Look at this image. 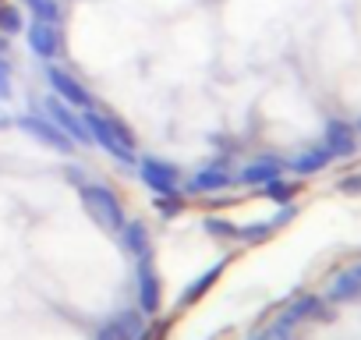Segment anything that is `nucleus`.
<instances>
[{
  "label": "nucleus",
  "instance_id": "obj_1",
  "mask_svg": "<svg viewBox=\"0 0 361 340\" xmlns=\"http://www.w3.org/2000/svg\"><path fill=\"white\" fill-rule=\"evenodd\" d=\"M82 121L92 135V145H99L106 156H114L117 163H135L138 159V142L131 135V128L121 121V117H110V114H99L96 107L82 110Z\"/></svg>",
  "mask_w": 361,
  "mask_h": 340
},
{
  "label": "nucleus",
  "instance_id": "obj_2",
  "mask_svg": "<svg viewBox=\"0 0 361 340\" xmlns=\"http://www.w3.org/2000/svg\"><path fill=\"white\" fill-rule=\"evenodd\" d=\"M78 199H82L85 213H89L106 234H121V227L128 224L124 206H121V199H117L114 188H106V185H92V181H82V185H78Z\"/></svg>",
  "mask_w": 361,
  "mask_h": 340
},
{
  "label": "nucleus",
  "instance_id": "obj_3",
  "mask_svg": "<svg viewBox=\"0 0 361 340\" xmlns=\"http://www.w3.org/2000/svg\"><path fill=\"white\" fill-rule=\"evenodd\" d=\"M15 128H22L29 138H36L43 149H50V152H61V156H71L75 152V142L47 117V114H22V117H15Z\"/></svg>",
  "mask_w": 361,
  "mask_h": 340
},
{
  "label": "nucleus",
  "instance_id": "obj_4",
  "mask_svg": "<svg viewBox=\"0 0 361 340\" xmlns=\"http://www.w3.org/2000/svg\"><path fill=\"white\" fill-rule=\"evenodd\" d=\"M135 170H138V178L149 192L156 195H166V192H180V166L170 163V159H159V156H142L135 159Z\"/></svg>",
  "mask_w": 361,
  "mask_h": 340
},
{
  "label": "nucleus",
  "instance_id": "obj_5",
  "mask_svg": "<svg viewBox=\"0 0 361 340\" xmlns=\"http://www.w3.org/2000/svg\"><path fill=\"white\" fill-rule=\"evenodd\" d=\"M43 114L75 142V145H92V135H89V128H85V121H82V110H75V107H68L64 99H57L54 92L43 99Z\"/></svg>",
  "mask_w": 361,
  "mask_h": 340
},
{
  "label": "nucleus",
  "instance_id": "obj_6",
  "mask_svg": "<svg viewBox=\"0 0 361 340\" xmlns=\"http://www.w3.org/2000/svg\"><path fill=\"white\" fill-rule=\"evenodd\" d=\"M47 85L54 89L57 99H64V103L75 107V110H89V107H92V92H89L68 68H61V64H47Z\"/></svg>",
  "mask_w": 361,
  "mask_h": 340
},
{
  "label": "nucleus",
  "instance_id": "obj_7",
  "mask_svg": "<svg viewBox=\"0 0 361 340\" xmlns=\"http://www.w3.org/2000/svg\"><path fill=\"white\" fill-rule=\"evenodd\" d=\"M25 43L29 50L39 57V61H57L64 54V36H61V25H50V22H32L25 29Z\"/></svg>",
  "mask_w": 361,
  "mask_h": 340
},
{
  "label": "nucleus",
  "instance_id": "obj_8",
  "mask_svg": "<svg viewBox=\"0 0 361 340\" xmlns=\"http://www.w3.org/2000/svg\"><path fill=\"white\" fill-rule=\"evenodd\" d=\"M180 185H185L188 195H216V192H227V188L234 185V174H231L227 166L213 163V166L195 170V174H192L188 181H180Z\"/></svg>",
  "mask_w": 361,
  "mask_h": 340
},
{
  "label": "nucleus",
  "instance_id": "obj_9",
  "mask_svg": "<svg viewBox=\"0 0 361 340\" xmlns=\"http://www.w3.org/2000/svg\"><path fill=\"white\" fill-rule=\"evenodd\" d=\"M159 301H163V287H159V277L152 269V255H142L138 259V312L156 315Z\"/></svg>",
  "mask_w": 361,
  "mask_h": 340
},
{
  "label": "nucleus",
  "instance_id": "obj_10",
  "mask_svg": "<svg viewBox=\"0 0 361 340\" xmlns=\"http://www.w3.org/2000/svg\"><path fill=\"white\" fill-rule=\"evenodd\" d=\"M273 178H283V163L276 159V156H259V159H252V163H245L241 170H238V185H266V181H273Z\"/></svg>",
  "mask_w": 361,
  "mask_h": 340
},
{
  "label": "nucleus",
  "instance_id": "obj_11",
  "mask_svg": "<svg viewBox=\"0 0 361 340\" xmlns=\"http://www.w3.org/2000/svg\"><path fill=\"white\" fill-rule=\"evenodd\" d=\"M142 312H121L117 319H110L103 329H99V336L96 340H135V333L142 329Z\"/></svg>",
  "mask_w": 361,
  "mask_h": 340
},
{
  "label": "nucleus",
  "instance_id": "obj_12",
  "mask_svg": "<svg viewBox=\"0 0 361 340\" xmlns=\"http://www.w3.org/2000/svg\"><path fill=\"white\" fill-rule=\"evenodd\" d=\"M121 241H124L128 255H135V259L152 255V245H149V227H145L142 220H128V224L121 227Z\"/></svg>",
  "mask_w": 361,
  "mask_h": 340
},
{
  "label": "nucleus",
  "instance_id": "obj_13",
  "mask_svg": "<svg viewBox=\"0 0 361 340\" xmlns=\"http://www.w3.org/2000/svg\"><path fill=\"white\" fill-rule=\"evenodd\" d=\"M333 156H347V152H354V128L350 124H343V121H333L329 128H326V142H322Z\"/></svg>",
  "mask_w": 361,
  "mask_h": 340
},
{
  "label": "nucleus",
  "instance_id": "obj_14",
  "mask_svg": "<svg viewBox=\"0 0 361 340\" xmlns=\"http://www.w3.org/2000/svg\"><path fill=\"white\" fill-rule=\"evenodd\" d=\"M25 32V15L15 0H0V36L11 40V36H22Z\"/></svg>",
  "mask_w": 361,
  "mask_h": 340
},
{
  "label": "nucleus",
  "instance_id": "obj_15",
  "mask_svg": "<svg viewBox=\"0 0 361 340\" xmlns=\"http://www.w3.org/2000/svg\"><path fill=\"white\" fill-rule=\"evenodd\" d=\"M224 266H227V262H216V266H209L202 277H195V280L185 287V294H180V305H195V301H199V298H202V294H206V291H209L216 280H220Z\"/></svg>",
  "mask_w": 361,
  "mask_h": 340
},
{
  "label": "nucleus",
  "instance_id": "obj_16",
  "mask_svg": "<svg viewBox=\"0 0 361 340\" xmlns=\"http://www.w3.org/2000/svg\"><path fill=\"white\" fill-rule=\"evenodd\" d=\"M329 159H333V152H329L326 145H315V149L301 152V156L290 163V170H294V174H315V170H322Z\"/></svg>",
  "mask_w": 361,
  "mask_h": 340
},
{
  "label": "nucleus",
  "instance_id": "obj_17",
  "mask_svg": "<svg viewBox=\"0 0 361 340\" xmlns=\"http://www.w3.org/2000/svg\"><path fill=\"white\" fill-rule=\"evenodd\" d=\"M32 11V22H50V25H61L64 22V4L61 0H22Z\"/></svg>",
  "mask_w": 361,
  "mask_h": 340
},
{
  "label": "nucleus",
  "instance_id": "obj_18",
  "mask_svg": "<svg viewBox=\"0 0 361 340\" xmlns=\"http://www.w3.org/2000/svg\"><path fill=\"white\" fill-rule=\"evenodd\" d=\"M357 291H361V273L350 269V273L336 277V284L329 287V298H333V301H347V298H354Z\"/></svg>",
  "mask_w": 361,
  "mask_h": 340
},
{
  "label": "nucleus",
  "instance_id": "obj_19",
  "mask_svg": "<svg viewBox=\"0 0 361 340\" xmlns=\"http://www.w3.org/2000/svg\"><path fill=\"white\" fill-rule=\"evenodd\" d=\"M152 210L159 213V217H180V213H185V195H180V192H166V195H156L152 199Z\"/></svg>",
  "mask_w": 361,
  "mask_h": 340
},
{
  "label": "nucleus",
  "instance_id": "obj_20",
  "mask_svg": "<svg viewBox=\"0 0 361 340\" xmlns=\"http://www.w3.org/2000/svg\"><path fill=\"white\" fill-rule=\"evenodd\" d=\"M262 192H266L273 202L287 206V202L298 195V185H294V181H283V178H273V181H266V185H262Z\"/></svg>",
  "mask_w": 361,
  "mask_h": 340
},
{
  "label": "nucleus",
  "instance_id": "obj_21",
  "mask_svg": "<svg viewBox=\"0 0 361 340\" xmlns=\"http://www.w3.org/2000/svg\"><path fill=\"white\" fill-rule=\"evenodd\" d=\"M312 312H319V298H301V301H294L283 315H280V322H287L290 329H294V322H301V319H308Z\"/></svg>",
  "mask_w": 361,
  "mask_h": 340
},
{
  "label": "nucleus",
  "instance_id": "obj_22",
  "mask_svg": "<svg viewBox=\"0 0 361 340\" xmlns=\"http://www.w3.org/2000/svg\"><path fill=\"white\" fill-rule=\"evenodd\" d=\"M202 227H206L213 238H234V241H238V224H231V220H224V217H206Z\"/></svg>",
  "mask_w": 361,
  "mask_h": 340
},
{
  "label": "nucleus",
  "instance_id": "obj_23",
  "mask_svg": "<svg viewBox=\"0 0 361 340\" xmlns=\"http://www.w3.org/2000/svg\"><path fill=\"white\" fill-rule=\"evenodd\" d=\"M276 227H273V220H259V224H248V227H238V241H262V238H269Z\"/></svg>",
  "mask_w": 361,
  "mask_h": 340
},
{
  "label": "nucleus",
  "instance_id": "obj_24",
  "mask_svg": "<svg viewBox=\"0 0 361 340\" xmlns=\"http://www.w3.org/2000/svg\"><path fill=\"white\" fill-rule=\"evenodd\" d=\"M255 340H290V326L287 322H273L266 333H259Z\"/></svg>",
  "mask_w": 361,
  "mask_h": 340
},
{
  "label": "nucleus",
  "instance_id": "obj_25",
  "mask_svg": "<svg viewBox=\"0 0 361 340\" xmlns=\"http://www.w3.org/2000/svg\"><path fill=\"white\" fill-rule=\"evenodd\" d=\"M11 71L15 68H0V103H8L15 96V85H11Z\"/></svg>",
  "mask_w": 361,
  "mask_h": 340
},
{
  "label": "nucleus",
  "instance_id": "obj_26",
  "mask_svg": "<svg viewBox=\"0 0 361 340\" xmlns=\"http://www.w3.org/2000/svg\"><path fill=\"white\" fill-rule=\"evenodd\" d=\"M340 192H347V195H361V174H354V178L340 181Z\"/></svg>",
  "mask_w": 361,
  "mask_h": 340
},
{
  "label": "nucleus",
  "instance_id": "obj_27",
  "mask_svg": "<svg viewBox=\"0 0 361 340\" xmlns=\"http://www.w3.org/2000/svg\"><path fill=\"white\" fill-rule=\"evenodd\" d=\"M15 124V117H8V114H0V128H11Z\"/></svg>",
  "mask_w": 361,
  "mask_h": 340
},
{
  "label": "nucleus",
  "instance_id": "obj_28",
  "mask_svg": "<svg viewBox=\"0 0 361 340\" xmlns=\"http://www.w3.org/2000/svg\"><path fill=\"white\" fill-rule=\"evenodd\" d=\"M4 50H8V40H4V36H0V54H4Z\"/></svg>",
  "mask_w": 361,
  "mask_h": 340
}]
</instances>
